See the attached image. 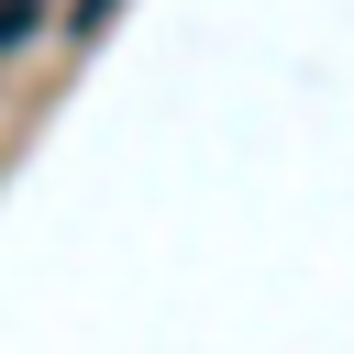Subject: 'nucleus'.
<instances>
[{
  "label": "nucleus",
  "instance_id": "f257e3e1",
  "mask_svg": "<svg viewBox=\"0 0 354 354\" xmlns=\"http://www.w3.org/2000/svg\"><path fill=\"white\" fill-rule=\"evenodd\" d=\"M111 11H122V0H77V11H66V33H77V44H88V33H100V22H111Z\"/></svg>",
  "mask_w": 354,
  "mask_h": 354
}]
</instances>
